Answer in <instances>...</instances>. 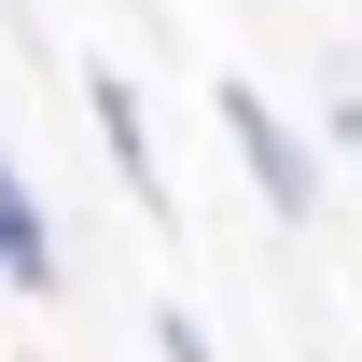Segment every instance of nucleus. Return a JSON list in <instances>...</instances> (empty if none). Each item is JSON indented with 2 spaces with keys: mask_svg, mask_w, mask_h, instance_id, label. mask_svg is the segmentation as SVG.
<instances>
[{
  "mask_svg": "<svg viewBox=\"0 0 362 362\" xmlns=\"http://www.w3.org/2000/svg\"><path fill=\"white\" fill-rule=\"evenodd\" d=\"M0 293H56V209L14 181V153H0Z\"/></svg>",
  "mask_w": 362,
  "mask_h": 362,
  "instance_id": "f03ea898",
  "label": "nucleus"
},
{
  "mask_svg": "<svg viewBox=\"0 0 362 362\" xmlns=\"http://www.w3.org/2000/svg\"><path fill=\"white\" fill-rule=\"evenodd\" d=\"M84 112H98V139H112V168L139 181V209H153V126H139V84H126V70H84Z\"/></svg>",
  "mask_w": 362,
  "mask_h": 362,
  "instance_id": "7ed1b4c3",
  "label": "nucleus"
},
{
  "mask_svg": "<svg viewBox=\"0 0 362 362\" xmlns=\"http://www.w3.org/2000/svg\"><path fill=\"white\" fill-rule=\"evenodd\" d=\"M223 126H237V153H251V181H265V209H279V223H307V209H320V153L279 126L251 84H223Z\"/></svg>",
  "mask_w": 362,
  "mask_h": 362,
  "instance_id": "f257e3e1",
  "label": "nucleus"
},
{
  "mask_svg": "<svg viewBox=\"0 0 362 362\" xmlns=\"http://www.w3.org/2000/svg\"><path fill=\"white\" fill-rule=\"evenodd\" d=\"M153 362H223V349L195 334V307H153Z\"/></svg>",
  "mask_w": 362,
  "mask_h": 362,
  "instance_id": "20e7f679",
  "label": "nucleus"
},
{
  "mask_svg": "<svg viewBox=\"0 0 362 362\" xmlns=\"http://www.w3.org/2000/svg\"><path fill=\"white\" fill-rule=\"evenodd\" d=\"M334 153H349V168H362V98H349V112H334Z\"/></svg>",
  "mask_w": 362,
  "mask_h": 362,
  "instance_id": "39448f33",
  "label": "nucleus"
}]
</instances>
